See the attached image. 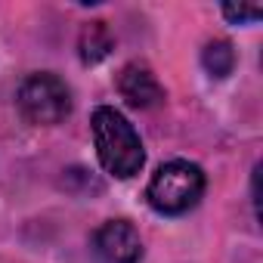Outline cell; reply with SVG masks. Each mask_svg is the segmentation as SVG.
<instances>
[{
  "instance_id": "obj_1",
  "label": "cell",
  "mask_w": 263,
  "mask_h": 263,
  "mask_svg": "<svg viewBox=\"0 0 263 263\" xmlns=\"http://www.w3.org/2000/svg\"><path fill=\"white\" fill-rule=\"evenodd\" d=\"M90 130H93L96 158L111 177L130 180V177H137L143 171V164H146L143 140L137 134V127L130 124L118 108L99 105L93 111V118H90Z\"/></svg>"
},
{
  "instance_id": "obj_2",
  "label": "cell",
  "mask_w": 263,
  "mask_h": 263,
  "mask_svg": "<svg viewBox=\"0 0 263 263\" xmlns=\"http://www.w3.org/2000/svg\"><path fill=\"white\" fill-rule=\"evenodd\" d=\"M204 171L192 161H183V158H174L167 164H161L152 180H149V189H146V198L149 204L158 211V214H167V217H177V214H186L192 211L201 195H204Z\"/></svg>"
},
{
  "instance_id": "obj_3",
  "label": "cell",
  "mask_w": 263,
  "mask_h": 263,
  "mask_svg": "<svg viewBox=\"0 0 263 263\" xmlns=\"http://www.w3.org/2000/svg\"><path fill=\"white\" fill-rule=\"evenodd\" d=\"M16 99H19V111L25 115V121L37 124V127H53V124L65 121L68 111H71L68 84L59 74H50V71L25 78Z\"/></svg>"
},
{
  "instance_id": "obj_4",
  "label": "cell",
  "mask_w": 263,
  "mask_h": 263,
  "mask_svg": "<svg viewBox=\"0 0 263 263\" xmlns=\"http://www.w3.org/2000/svg\"><path fill=\"white\" fill-rule=\"evenodd\" d=\"M93 254L99 263H140L143 238L130 220H108L93 235Z\"/></svg>"
},
{
  "instance_id": "obj_5",
  "label": "cell",
  "mask_w": 263,
  "mask_h": 263,
  "mask_svg": "<svg viewBox=\"0 0 263 263\" xmlns=\"http://www.w3.org/2000/svg\"><path fill=\"white\" fill-rule=\"evenodd\" d=\"M118 93L134 108H152L164 99V87L158 84L155 71L143 62H130L118 74Z\"/></svg>"
},
{
  "instance_id": "obj_6",
  "label": "cell",
  "mask_w": 263,
  "mask_h": 263,
  "mask_svg": "<svg viewBox=\"0 0 263 263\" xmlns=\"http://www.w3.org/2000/svg\"><path fill=\"white\" fill-rule=\"evenodd\" d=\"M111 47H115V37H111V31H108L105 22H90V25H84L81 41H78V50H81V59H84L87 65L102 62V59L111 53Z\"/></svg>"
},
{
  "instance_id": "obj_7",
  "label": "cell",
  "mask_w": 263,
  "mask_h": 263,
  "mask_svg": "<svg viewBox=\"0 0 263 263\" xmlns=\"http://www.w3.org/2000/svg\"><path fill=\"white\" fill-rule=\"evenodd\" d=\"M201 65L211 78H226L235 68V50L229 41H211L201 53Z\"/></svg>"
},
{
  "instance_id": "obj_8",
  "label": "cell",
  "mask_w": 263,
  "mask_h": 263,
  "mask_svg": "<svg viewBox=\"0 0 263 263\" xmlns=\"http://www.w3.org/2000/svg\"><path fill=\"white\" fill-rule=\"evenodd\" d=\"M223 16L229 22H238V25L241 22H257L263 16V7H257V4H238V7L235 4H226L223 7Z\"/></svg>"
}]
</instances>
